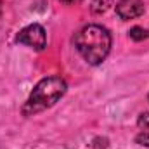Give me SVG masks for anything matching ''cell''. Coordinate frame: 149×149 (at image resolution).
Segmentation results:
<instances>
[{
    "label": "cell",
    "instance_id": "6da1fadb",
    "mask_svg": "<svg viewBox=\"0 0 149 149\" xmlns=\"http://www.w3.org/2000/svg\"><path fill=\"white\" fill-rule=\"evenodd\" d=\"M74 47L85 63L97 66L111 50V35L101 24H88L74 35Z\"/></svg>",
    "mask_w": 149,
    "mask_h": 149
},
{
    "label": "cell",
    "instance_id": "7a4b0ae2",
    "mask_svg": "<svg viewBox=\"0 0 149 149\" xmlns=\"http://www.w3.org/2000/svg\"><path fill=\"white\" fill-rule=\"evenodd\" d=\"M66 88H68L66 81L59 76H47V78L40 80L23 106V114L33 116L37 113L52 108L66 94Z\"/></svg>",
    "mask_w": 149,
    "mask_h": 149
},
{
    "label": "cell",
    "instance_id": "3957f363",
    "mask_svg": "<svg viewBox=\"0 0 149 149\" xmlns=\"http://www.w3.org/2000/svg\"><path fill=\"white\" fill-rule=\"evenodd\" d=\"M16 40H17L19 43H24V45L35 49V50H43L45 45H47L45 30H43V26H40V24H30V26L23 28V30L17 33Z\"/></svg>",
    "mask_w": 149,
    "mask_h": 149
},
{
    "label": "cell",
    "instance_id": "277c9868",
    "mask_svg": "<svg viewBox=\"0 0 149 149\" xmlns=\"http://www.w3.org/2000/svg\"><path fill=\"white\" fill-rule=\"evenodd\" d=\"M144 10H146V7H144L142 0H120L116 3V14L123 21L141 17L144 14Z\"/></svg>",
    "mask_w": 149,
    "mask_h": 149
},
{
    "label": "cell",
    "instance_id": "5b68a950",
    "mask_svg": "<svg viewBox=\"0 0 149 149\" xmlns=\"http://www.w3.org/2000/svg\"><path fill=\"white\" fill-rule=\"evenodd\" d=\"M113 5V0H92L90 3V10L92 14L95 16H101V14H106Z\"/></svg>",
    "mask_w": 149,
    "mask_h": 149
},
{
    "label": "cell",
    "instance_id": "8992f818",
    "mask_svg": "<svg viewBox=\"0 0 149 149\" xmlns=\"http://www.w3.org/2000/svg\"><path fill=\"white\" fill-rule=\"evenodd\" d=\"M146 37H148V30H144L141 26H134L130 30V38L132 40H144Z\"/></svg>",
    "mask_w": 149,
    "mask_h": 149
},
{
    "label": "cell",
    "instance_id": "52a82bcc",
    "mask_svg": "<svg viewBox=\"0 0 149 149\" xmlns=\"http://www.w3.org/2000/svg\"><path fill=\"white\" fill-rule=\"evenodd\" d=\"M135 142H137V144H141V146L149 148V130H142V132L135 137Z\"/></svg>",
    "mask_w": 149,
    "mask_h": 149
},
{
    "label": "cell",
    "instance_id": "ba28073f",
    "mask_svg": "<svg viewBox=\"0 0 149 149\" xmlns=\"http://www.w3.org/2000/svg\"><path fill=\"white\" fill-rule=\"evenodd\" d=\"M137 123H139V127H141V128L149 130V111H148V113H142V114L139 116Z\"/></svg>",
    "mask_w": 149,
    "mask_h": 149
},
{
    "label": "cell",
    "instance_id": "9c48e42d",
    "mask_svg": "<svg viewBox=\"0 0 149 149\" xmlns=\"http://www.w3.org/2000/svg\"><path fill=\"white\" fill-rule=\"evenodd\" d=\"M59 2H63V3H66V5H71V3H78L80 0H59Z\"/></svg>",
    "mask_w": 149,
    "mask_h": 149
}]
</instances>
